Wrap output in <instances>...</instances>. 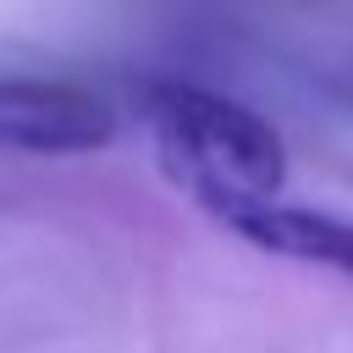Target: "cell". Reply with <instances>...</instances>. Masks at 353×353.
Masks as SVG:
<instances>
[{
  "label": "cell",
  "mask_w": 353,
  "mask_h": 353,
  "mask_svg": "<svg viewBox=\"0 0 353 353\" xmlns=\"http://www.w3.org/2000/svg\"><path fill=\"white\" fill-rule=\"evenodd\" d=\"M143 116L171 171L215 215L232 204H276L287 182V149L265 116L193 83H143Z\"/></svg>",
  "instance_id": "1"
},
{
  "label": "cell",
  "mask_w": 353,
  "mask_h": 353,
  "mask_svg": "<svg viewBox=\"0 0 353 353\" xmlns=\"http://www.w3.org/2000/svg\"><path fill=\"white\" fill-rule=\"evenodd\" d=\"M116 138V110L77 83L6 77L0 83V143L11 154H94Z\"/></svg>",
  "instance_id": "2"
},
{
  "label": "cell",
  "mask_w": 353,
  "mask_h": 353,
  "mask_svg": "<svg viewBox=\"0 0 353 353\" xmlns=\"http://www.w3.org/2000/svg\"><path fill=\"white\" fill-rule=\"evenodd\" d=\"M221 226H232L237 237H248L265 254L281 259H309V265H331L342 276H353V226L314 215V210H287V204H232L221 210Z\"/></svg>",
  "instance_id": "3"
}]
</instances>
